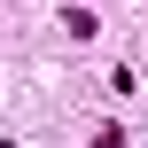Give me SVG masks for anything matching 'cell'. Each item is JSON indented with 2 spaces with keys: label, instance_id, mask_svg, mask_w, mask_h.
Segmentation results:
<instances>
[{
  "label": "cell",
  "instance_id": "1",
  "mask_svg": "<svg viewBox=\"0 0 148 148\" xmlns=\"http://www.w3.org/2000/svg\"><path fill=\"white\" fill-rule=\"evenodd\" d=\"M62 31L70 39H94V8H62Z\"/></svg>",
  "mask_w": 148,
  "mask_h": 148
},
{
  "label": "cell",
  "instance_id": "3",
  "mask_svg": "<svg viewBox=\"0 0 148 148\" xmlns=\"http://www.w3.org/2000/svg\"><path fill=\"white\" fill-rule=\"evenodd\" d=\"M0 148H16V140H0Z\"/></svg>",
  "mask_w": 148,
  "mask_h": 148
},
{
  "label": "cell",
  "instance_id": "2",
  "mask_svg": "<svg viewBox=\"0 0 148 148\" xmlns=\"http://www.w3.org/2000/svg\"><path fill=\"white\" fill-rule=\"evenodd\" d=\"M94 148H125V133H117V125H101V133H94Z\"/></svg>",
  "mask_w": 148,
  "mask_h": 148
}]
</instances>
